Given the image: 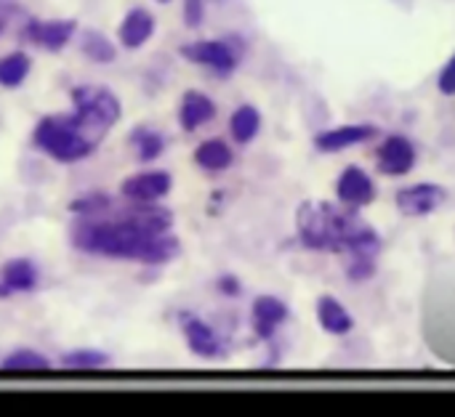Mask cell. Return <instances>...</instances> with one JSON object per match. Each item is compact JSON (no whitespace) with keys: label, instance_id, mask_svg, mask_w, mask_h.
Instances as JSON below:
<instances>
[{"label":"cell","instance_id":"obj_18","mask_svg":"<svg viewBox=\"0 0 455 417\" xmlns=\"http://www.w3.org/2000/svg\"><path fill=\"white\" fill-rule=\"evenodd\" d=\"M0 282L11 293H32L40 285V271L29 258H11L0 271Z\"/></svg>","mask_w":455,"mask_h":417},{"label":"cell","instance_id":"obj_29","mask_svg":"<svg viewBox=\"0 0 455 417\" xmlns=\"http://www.w3.org/2000/svg\"><path fill=\"white\" fill-rule=\"evenodd\" d=\"M216 287H219V293H221V295H227V298H237V295L243 293V282H240L235 274H224V277H219Z\"/></svg>","mask_w":455,"mask_h":417},{"label":"cell","instance_id":"obj_11","mask_svg":"<svg viewBox=\"0 0 455 417\" xmlns=\"http://www.w3.org/2000/svg\"><path fill=\"white\" fill-rule=\"evenodd\" d=\"M179 322H181L187 346L195 357H200V359H221L224 357V341L216 335V330L205 319L184 311V314H179Z\"/></svg>","mask_w":455,"mask_h":417},{"label":"cell","instance_id":"obj_7","mask_svg":"<svg viewBox=\"0 0 455 417\" xmlns=\"http://www.w3.org/2000/svg\"><path fill=\"white\" fill-rule=\"evenodd\" d=\"M179 53L187 61H192V64L211 67L219 77H229L237 69V56H235V51L224 40H197V43H187V45L179 48Z\"/></svg>","mask_w":455,"mask_h":417},{"label":"cell","instance_id":"obj_27","mask_svg":"<svg viewBox=\"0 0 455 417\" xmlns=\"http://www.w3.org/2000/svg\"><path fill=\"white\" fill-rule=\"evenodd\" d=\"M205 19V5L203 0H184V24L189 29H197Z\"/></svg>","mask_w":455,"mask_h":417},{"label":"cell","instance_id":"obj_9","mask_svg":"<svg viewBox=\"0 0 455 417\" xmlns=\"http://www.w3.org/2000/svg\"><path fill=\"white\" fill-rule=\"evenodd\" d=\"M173 189V176L168 170H144L133 173L120 184V194L128 202H160Z\"/></svg>","mask_w":455,"mask_h":417},{"label":"cell","instance_id":"obj_13","mask_svg":"<svg viewBox=\"0 0 455 417\" xmlns=\"http://www.w3.org/2000/svg\"><path fill=\"white\" fill-rule=\"evenodd\" d=\"M288 317H291V309L285 301H280L277 295H259L251 309V322H253L256 338L272 341L275 333L288 322Z\"/></svg>","mask_w":455,"mask_h":417},{"label":"cell","instance_id":"obj_14","mask_svg":"<svg viewBox=\"0 0 455 417\" xmlns=\"http://www.w3.org/2000/svg\"><path fill=\"white\" fill-rule=\"evenodd\" d=\"M211 120H216V104L211 96L189 88L184 90L181 96V104H179V125L184 133H195L200 130L203 125H208Z\"/></svg>","mask_w":455,"mask_h":417},{"label":"cell","instance_id":"obj_21","mask_svg":"<svg viewBox=\"0 0 455 417\" xmlns=\"http://www.w3.org/2000/svg\"><path fill=\"white\" fill-rule=\"evenodd\" d=\"M32 69V59L24 51H11L0 56V85L3 88H19Z\"/></svg>","mask_w":455,"mask_h":417},{"label":"cell","instance_id":"obj_32","mask_svg":"<svg viewBox=\"0 0 455 417\" xmlns=\"http://www.w3.org/2000/svg\"><path fill=\"white\" fill-rule=\"evenodd\" d=\"M157 3H168V0H157Z\"/></svg>","mask_w":455,"mask_h":417},{"label":"cell","instance_id":"obj_1","mask_svg":"<svg viewBox=\"0 0 455 417\" xmlns=\"http://www.w3.org/2000/svg\"><path fill=\"white\" fill-rule=\"evenodd\" d=\"M69 237L83 253L139 261L149 266L171 264L181 253V245L171 232L157 234L147 226L139 205L123 213L117 221H107L101 216H77Z\"/></svg>","mask_w":455,"mask_h":417},{"label":"cell","instance_id":"obj_30","mask_svg":"<svg viewBox=\"0 0 455 417\" xmlns=\"http://www.w3.org/2000/svg\"><path fill=\"white\" fill-rule=\"evenodd\" d=\"M11 13H13V3L11 0H0V35L5 32V24H8Z\"/></svg>","mask_w":455,"mask_h":417},{"label":"cell","instance_id":"obj_4","mask_svg":"<svg viewBox=\"0 0 455 417\" xmlns=\"http://www.w3.org/2000/svg\"><path fill=\"white\" fill-rule=\"evenodd\" d=\"M72 104H75V120L101 144L107 133L120 122L123 106L120 98L101 85H77L72 88Z\"/></svg>","mask_w":455,"mask_h":417},{"label":"cell","instance_id":"obj_5","mask_svg":"<svg viewBox=\"0 0 455 417\" xmlns=\"http://www.w3.org/2000/svg\"><path fill=\"white\" fill-rule=\"evenodd\" d=\"M448 200V189L440 186V184H411V186H403L397 194H395V205L397 210L405 216V218H424V216H432L437 213Z\"/></svg>","mask_w":455,"mask_h":417},{"label":"cell","instance_id":"obj_6","mask_svg":"<svg viewBox=\"0 0 455 417\" xmlns=\"http://www.w3.org/2000/svg\"><path fill=\"white\" fill-rule=\"evenodd\" d=\"M416 160H419L416 146L403 133H389L376 149V168L381 176H389V178L408 176L416 168Z\"/></svg>","mask_w":455,"mask_h":417},{"label":"cell","instance_id":"obj_20","mask_svg":"<svg viewBox=\"0 0 455 417\" xmlns=\"http://www.w3.org/2000/svg\"><path fill=\"white\" fill-rule=\"evenodd\" d=\"M131 146L136 149L139 162H155L165 152V136L155 128H133Z\"/></svg>","mask_w":455,"mask_h":417},{"label":"cell","instance_id":"obj_28","mask_svg":"<svg viewBox=\"0 0 455 417\" xmlns=\"http://www.w3.org/2000/svg\"><path fill=\"white\" fill-rule=\"evenodd\" d=\"M437 88L443 96H455V53L448 59V64L443 67L440 77H437Z\"/></svg>","mask_w":455,"mask_h":417},{"label":"cell","instance_id":"obj_26","mask_svg":"<svg viewBox=\"0 0 455 417\" xmlns=\"http://www.w3.org/2000/svg\"><path fill=\"white\" fill-rule=\"evenodd\" d=\"M376 266H379V256L355 253V256H349L347 277H349V282H355V285H363V282H368V279L376 274Z\"/></svg>","mask_w":455,"mask_h":417},{"label":"cell","instance_id":"obj_22","mask_svg":"<svg viewBox=\"0 0 455 417\" xmlns=\"http://www.w3.org/2000/svg\"><path fill=\"white\" fill-rule=\"evenodd\" d=\"M0 367L5 373H45L51 370V359L32 349H16L0 362Z\"/></svg>","mask_w":455,"mask_h":417},{"label":"cell","instance_id":"obj_2","mask_svg":"<svg viewBox=\"0 0 455 417\" xmlns=\"http://www.w3.org/2000/svg\"><path fill=\"white\" fill-rule=\"evenodd\" d=\"M296 232L304 248L323 253H381V237L360 218L357 208L344 202H301L296 210Z\"/></svg>","mask_w":455,"mask_h":417},{"label":"cell","instance_id":"obj_12","mask_svg":"<svg viewBox=\"0 0 455 417\" xmlns=\"http://www.w3.org/2000/svg\"><path fill=\"white\" fill-rule=\"evenodd\" d=\"M379 128L368 125V122H352V125H339V128H325L315 136V149L323 154H336L360 144H368L371 138H376Z\"/></svg>","mask_w":455,"mask_h":417},{"label":"cell","instance_id":"obj_24","mask_svg":"<svg viewBox=\"0 0 455 417\" xmlns=\"http://www.w3.org/2000/svg\"><path fill=\"white\" fill-rule=\"evenodd\" d=\"M112 205V197L107 192H88L69 202V213L75 216H104Z\"/></svg>","mask_w":455,"mask_h":417},{"label":"cell","instance_id":"obj_3","mask_svg":"<svg viewBox=\"0 0 455 417\" xmlns=\"http://www.w3.org/2000/svg\"><path fill=\"white\" fill-rule=\"evenodd\" d=\"M32 144L43 154H48L53 162H61V165L80 162L99 149V141L75 120V114L43 117L32 130Z\"/></svg>","mask_w":455,"mask_h":417},{"label":"cell","instance_id":"obj_25","mask_svg":"<svg viewBox=\"0 0 455 417\" xmlns=\"http://www.w3.org/2000/svg\"><path fill=\"white\" fill-rule=\"evenodd\" d=\"M112 362V357L109 354H101V351H69V354H64L61 357V365L67 367V370H101V367H107Z\"/></svg>","mask_w":455,"mask_h":417},{"label":"cell","instance_id":"obj_19","mask_svg":"<svg viewBox=\"0 0 455 417\" xmlns=\"http://www.w3.org/2000/svg\"><path fill=\"white\" fill-rule=\"evenodd\" d=\"M261 130V112L253 104H240L229 117V133L237 144H251Z\"/></svg>","mask_w":455,"mask_h":417},{"label":"cell","instance_id":"obj_17","mask_svg":"<svg viewBox=\"0 0 455 417\" xmlns=\"http://www.w3.org/2000/svg\"><path fill=\"white\" fill-rule=\"evenodd\" d=\"M232 162H235V152L221 138H208L195 149V165L203 168L205 173H224L232 168Z\"/></svg>","mask_w":455,"mask_h":417},{"label":"cell","instance_id":"obj_31","mask_svg":"<svg viewBox=\"0 0 455 417\" xmlns=\"http://www.w3.org/2000/svg\"><path fill=\"white\" fill-rule=\"evenodd\" d=\"M8 295H13V293H11V290H8V287L0 282V298H8Z\"/></svg>","mask_w":455,"mask_h":417},{"label":"cell","instance_id":"obj_15","mask_svg":"<svg viewBox=\"0 0 455 417\" xmlns=\"http://www.w3.org/2000/svg\"><path fill=\"white\" fill-rule=\"evenodd\" d=\"M317 322L328 335H336V338H344L355 330V317L347 311V306L336 295L317 298Z\"/></svg>","mask_w":455,"mask_h":417},{"label":"cell","instance_id":"obj_10","mask_svg":"<svg viewBox=\"0 0 455 417\" xmlns=\"http://www.w3.org/2000/svg\"><path fill=\"white\" fill-rule=\"evenodd\" d=\"M77 32V21L75 19H29L24 27H21V37L45 48V51H61L72 35Z\"/></svg>","mask_w":455,"mask_h":417},{"label":"cell","instance_id":"obj_16","mask_svg":"<svg viewBox=\"0 0 455 417\" xmlns=\"http://www.w3.org/2000/svg\"><path fill=\"white\" fill-rule=\"evenodd\" d=\"M152 35H155V16L147 8H131L117 29V37H120L123 48H128V51L141 48Z\"/></svg>","mask_w":455,"mask_h":417},{"label":"cell","instance_id":"obj_23","mask_svg":"<svg viewBox=\"0 0 455 417\" xmlns=\"http://www.w3.org/2000/svg\"><path fill=\"white\" fill-rule=\"evenodd\" d=\"M80 51H83L91 61H96V64H112V61L117 59L115 43H112L109 37H104L101 32H96V29H85V32H83V37H80Z\"/></svg>","mask_w":455,"mask_h":417},{"label":"cell","instance_id":"obj_8","mask_svg":"<svg viewBox=\"0 0 455 417\" xmlns=\"http://www.w3.org/2000/svg\"><path fill=\"white\" fill-rule=\"evenodd\" d=\"M376 194H379L376 181L371 178V173L365 168L347 165L341 170V176L336 181V197H339V202L363 210V208H368V205L376 202Z\"/></svg>","mask_w":455,"mask_h":417}]
</instances>
